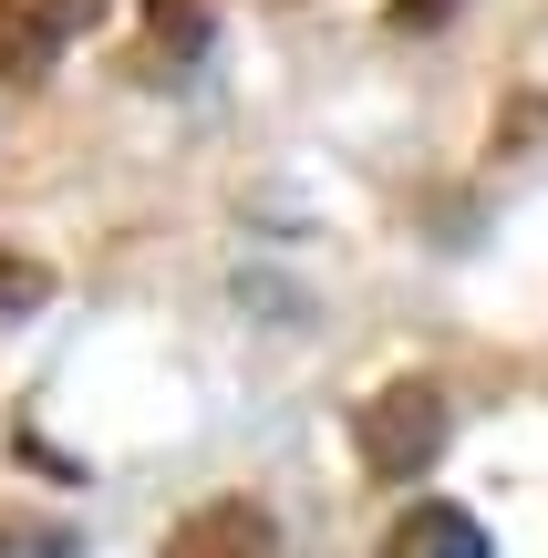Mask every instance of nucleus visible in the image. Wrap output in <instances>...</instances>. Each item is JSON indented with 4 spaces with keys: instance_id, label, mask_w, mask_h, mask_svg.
<instances>
[{
    "instance_id": "7",
    "label": "nucleus",
    "mask_w": 548,
    "mask_h": 558,
    "mask_svg": "<svg viewBox=\"0 0 548 558\" xmlns=\"http://www.w3.org/2000/svg\"><path fill=\"white\" fill-rule=\"evenodd\" d=\"M455 0H393V32H414V21H446Z\"/></svg>"
},
{
    "instance_id": "4",
    "label": "nucleus",
    "mask_w": 548,
    "mask_h": 558,
    "mask_svg": "<svg viewBox=\"0 0 548 558\" xmlns=\"http://www.w3.org/2000/svg\"><path fill=\"white\" fill-rule=\"evenodd\" d=\"M383 558H487V527H476L466 507H404Z\"/></svg>"
},
{
    "instance_id": "6",
    "label": "nucleus",
    "mask_w": 548,
    "mask_h": 558,
    "mask_svg": "<svg viewBox=\"0 0 548 558\" xmlns=\"http://www.w3.org/2000/svg\"><path fill=\"white\" fill-rule=\"evenodd\" d=\"M41 300V269H21V259H0V311H32Z\"/></svg>"
},
{
    "instance_id": "2",
    "label": "nucleus",
    "mask_w": 548,
    "mask_h": 558,
    "mask_svg": "<svg viewBox=\"0 0 548 558\" xmlns=\"http://www.w3.org/2000/svg\"><path fill=\"white\" fill-rule=\"evenodd\" d=\"M103 0H0V73H52Z\"/></svg>"
},
{
    "instance_id": "1",
    "label": "nucleus",
    "mask_w": 548,
    "mask_h": 558,
    "mask_svg": "<svg viewBox=\"0 0 548 558\" xmlns=\"http://www.w3.org/2000/svg\"><path fill=\"white\" fill-rule=\"evenodd\" d=\"M435 445H446V403H435L425 383H393L383 403H363V456H373V476H414V465H435Z\"/></svg>"
},
{
    "instance_id": "5",
    "label": "nucleus",
    "mask_w": 548,
    "mask_h": 558,
    "mask_svg": "<svg viewBox=\"0 0 548 558\" xmlns=\"http://www.w3.org/2000/svg\"><path fill=\"white\" fill-rule=\"evenodd\" d=\"M197 41H207V11H197V0H145V52L186 62Z\"/></svg>"
},
{
    "instance_id": "3",
    "label": "nucleus",
    "mask_w": 548,
    "mask_h": 558,
    "mask_svg": "<svg viewBox=\"0 0 548 558\" xmlns=\"http://www.w3.org/2000/svg\"><path fill=\"white\" fill-rule=\"evenodd\" d=\"M166 558H280V538H269V518L259 507H197V518L176 527V538H166Z\"/></svg>"
}]
</instances>
